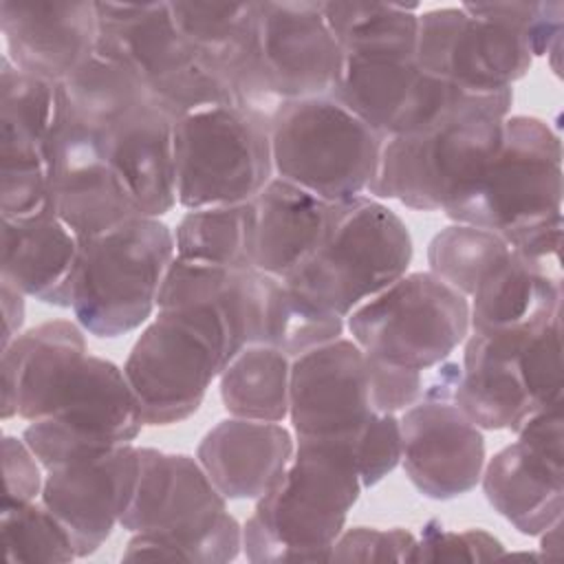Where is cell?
<instances>
[{
  "label": "cell",
  "instance_id": "ffe728a7",
  "mask_svg": "<svg viewBox=\"0 0 564 564\" xmlns=\"http://www.w3.org/2000/svg\"><path fill=\"white\" fill-rule=\"evenodd\" d=\"M141 469L134 496L121 518L130 533H192L227 513V498L214 487L198 458L139 447Z\"/></svg>",
  "mask_w": 564,
  "mask_h": 564
},
{
  "label": "cell",
  "instance_id": "4dcf8cb0",
  "mask_svg": "<svg viewBox=\"0 0 564 564\" xmlns=\"http://www.w3.org/2000/svg\"><path fill=\"white\" fill-rule=\"evenodd\" d=\"M419 7L397 2H322L341 55L416 57Z\"/></svg>",
  "mask_w": 564,
  "mask_h": 564
},
{
  "label": "cell",
  "instance_id": "30bf717a",
  "mask_svg": "<svg viewBox=\"0 0 564 564\" xmlns=\"http://www.w3.org/2000/svg\"><path fill=\"white\" fill-rule=\"evenodd\" d=\"M176 200L185 209L253 200L275 176L271 130L236 106L174 121Z\"/></svg>",
  "mask_w": 564,
  "mask_h": 564
},
{
  "label": "cell",
  "instance_id": "d4e9b609",
  "mask_svg": "<svg viewBox=\"0 0 564 564\" xmlns=\"http://www.w3.org/2000/svg\"><path fill=\"white\" fill-rule=\"evenodd\" d=\"M251 205L253 269L284 280L319 247L337 203L273 176Z\"/></svg>",
  "mask_w": 564,
  "mask_h": 564
},
{
  "label": "cell",
  "instance_id": "4316f807",
  "mask_svg": "<svg viewBox=\"0 0 564 564\" xmlns=\"http://www.w3.org/2000/svg\"><path fill=\"white\" fill-rule=\"evenodd\" d=\"M480 480L489 505L524 535H540L562 520L564 460L516 441L485 463Z\"/></svg>",
  "mask_w": 564,
  "mask_h": 564
},
{
  "label": "cell",
  "instance_id": "e0dca14e",
  "mask_svg": "<svg viewBox=\"0 0 564 564\" xmlns=\"http://www.w3.org/2000/svg\"><path fill=\"white\" fill-rule=\"evenodd\" d=\"M53 212L79 245L141 216L104 156L101 134L79 123L68 108L55 141Z\"/></svg>",
  "mask_w": 564,
  "mask_h": 564
},
{
  "label": "cell",
  "instance_id": "f1b7e54d",
  "mask_svg": "<svg viewBox=\"0 0 564 564\" xmlns=\"http://www.w3.org/2000/svg\"><path fill=\"white\" fill-rule=\"evenodd\" d=\"M225 410L238 419L282 423L289 416L291 357L269 344L236 352L218 375Z\"/></svg>",
  "mask_w": 564,
  "mask_h": 564
},
{
  "label": "cell",
  "instance_id": "9c48e42d",
  "mask_svg": "<svg viewBox=\"0 0 564 564\" xmlns=\"http://www.w3.org/2000/svg\"><path fill=\"white\" fill-rule=\"evenodd\" d=\"M346 326L372 359L425 372L467 339L469 300L432 271L405 273L359 304Z\"/></svg>",
  "mask_w": 564,
  "mask_h": 564
},
{
  "label": "cell",
  "instance_id": "ee69618b",
  "mask_svg": "<svg viewBox=\"0 0 564 564\" xmlns=\"http://www.w3.org/2000/svg\"><path fill=\"white\" fill-rule=\"evenodd\" d=\"M0 300H2V348L9 346L24 326V293H20L9 282H0Z\"/></svg>",
  "mask_w": 564,
  "mask_h": 564
},
{
  "label": "cell",
  "instance_id": "4fadbf2b",
  "mask_svg": "<svg viewBox=\"0 0 564 564\" xmlns=\"http://www.w3.org/2000/svg\"><path fill=\"white\" fill-rule=\"evenodd\" d=\"M143 425L139 401L123 368L88 355L53 412L31 421L22 438L42 467L51 469L128 445Z\"/></svg>",
  "mask_w": 564,
  "mask_h": 564
},
{
  "label": "cell",
  "instance_id": "9a60e30c",
  "mask_svg": "<svg viewBox=\"0 0 564 564\" xmlns=\"http://www.w3.org/2000/svg\"><path fill=\"white\" fill-rule=\"evenodd\" d=\"M375 414L372 359L352 339L291 359L289 419L297 438L350 441Z\"/></svg>",
  "mask_w": 564,
  "mask_h": 564
},
{
  "label": "cell",
  "instance_id": "603a6c76",
  "mask_svg": "<svg viewBox=\"0 0 564 564\" xmlns=\"http://www.w3.org/2000/svg\"><path fill=\"white\" fill-rule=\"evenodd\" d=\"M66 115L59 82L29 75L2 55L0 66V172H48Z\"/></svg>",
  "mask_w": 564,
  "mask_h": 564
},
{
  "label": "cell",
  "instance_id": "d590c367",
  "mask_svg": "<svg viewBox=\"0 0 564 564\" xmlns=\"http://www.w3.org/2000/svg\"><path fill=\"white\" fill-rule=\"evenodd\" d=\"M242 549V527L227 511L216 524L194 533H134L126 544L123 560H176L223 564L238 557Z\"/></svg>",
  "mask_w": 564,
  "mask_h": 564
},
{
  "label": "cell",
  "instance_id": "f546056e",
  "mask_svg": "<svg viewBox=\"0 0 564 564\" xmlns=\"http://www.w3.org/2000/svg\"><path fill=\"white\" fill-rule=\"evenodd\" d=\"M170 11L196 55L229 84L253 46L256 2H170Z\"/></svg>",
  "mask_w": 564,
  "mask_h": 564
},
{
  "label": "cell",
  "instance_id": "ac0fdd59",
  "mask_svg": "<svg viewBox=\"0 0 564 564\" xmlns=\"http://www.w3.org/2000/svg\"><path fill=\"white\" fill-rule=\"evenodd\" d=\"M88 357L84 328L48 319L20 333L0 352L2 419L40 421L53 412Z\"/></svg>",
  "mask_w": 564,
  "mask_h": 564
},
{
  "label": "cell",
  "instance_id": "1f68e13d",
  "mask_svg": "<svg viewBox=\"0 0 564 564\" xmlns=\"http://www.w3.org/2000/svg\"><path fill=\"white\" fill-rule=\"evenodd\" d=\"M68 112L97 134H104L132 110L152 104L141 79L117 59L93 51L64 82Z\"/></svg>",
  "mask_w": 564,
  "mask_h": 564
},
{
  "label": "cell",
  "instance_id": "60d3db41",
  "mask_svg": "<svg viewBox=\"0 0 564 564\" xmlns=\"http://www.w3.org/2000/svg\"><path fill=\"white\" fill-rule=\"evenodd\" d=\"M502 553L500 540L482 529L445 531L441 522L430 520L416 538L412 562H480L500 557Z\"/></svg>",
  "mask_w": 564,
  "mask_h": 564
},
{
  "label": "cell",
  "instance_id": "6da1fadb",
  "mask_svg": "<svg viewBox=\"0 0 564 564\" xmlns=\"http://www.w3.org/2000/svg\"><path fill=\"white\" fill-rule=\"evenodd\" d=\"M364 485L346 441L297 438L280 482L242 524L249 562H330Z\"/></svg>",
  "mask_w": 564,
  "mask_h": 564
},
{
  "label": "cell",
  "instance_id": "44dd1931",
  "mask_svg": "<svg viewBox=\"0 0 564 564\" xmlns=\"http://www.w3.org/2000/svg\"><path fill=\"white\" fill-rule=\"evenodd\" d=\"M293 452L282 423L231 416L203 436L196 458L227 500H258L280 482Z\"/></svg>",
  "mask_w": 564,
  "mask_h": 564
},
{
  "label": "cell",
  "instance_id": "74e56055",
  "mask_svg": "<svg viewBox=\"0 0 564 564\" xmlns=\"http://www.w3.org/2000/svg\"><path fill=\"white\" fill-rule=\"evenodd\" d=\"M518 364L535 410L562 403V315L522 344Z\"/></svg>",
  "mask_w": 564,
  "mask_h": 564
},
{
  "label": "cell",
  "instance_id": "8fae6325",
  "mask_svg": "<svg viewBox=\"0 0 564 564\" xmlns=\"http://www.w3.org/2000/svg\"><path fill=\"white\" fill-rule=\"evenodd\" d=\"M502 121L467 117L427 132L386 139L368 194L394 198L419 212L447 209L478 183L498 152Z\"/></svg>",
  "mask_w": 564,
  "mask_h": 564
},
{
  "label": "cell",
  "instance_id": "7bdbcfd3",
  "mask_svg": "<svg viewBox=\"0 0 564 564\" xmlns=\"http://www.w3.org/2000/svg\"><path fill=\"white\" fill-rule=\"evenodd\" d=\"M42 463L26 445L24 438L4 436L2 438V471H4V498L2 507L33 502L42 494L44 476L40 471Z\"/></svg>",
  "mask_w": 564,
  "mask_h": 564
},
{
  "label": "cell",
  "instance_id": "d6a6232c",
  "mask_svg": "<svg viewBox=\"0 0 564 564\" xmlns=\"http://www.w3.org/2000/svg\"><path fill=\"white\" fill-rule=\"evenodd\" d=\"M176 258L227 269H253V205L187 209L174 229Z\"/></svg>",
  "mask_w": 564,
  "mask_h": 564
},
{
  "label": "cell",
  "instance_id": "8992f818",
  "mask_svg": "<svg viewBox=\"0 0 564 564\" xmlns=\"http://www.w3.org/2000/svg\"><path fill=\"white\" fill-rule=\"evenodd\" d=\"M227 361L229 337L216 308H159L137 337L123 372L145 425H172L200 408Z\"/></svg>",
  "mask_w": 564,
  "mask_h": 564
},
{
  "label": "cell",
  "instance_id": "52a82bcc",
  "mask_svg": "<svg viewBox=\"0 0 564 564\" xmlns=\"http://www.w3.org/2000/svg\"><path fill=\"white\" fill-rule=\"evenodd\" d=\"M97 51L132 70L152 104L174 121L236 106L227 79L207 66L178 31L170 2H97Z\"/></svg>",
  "mask_w": 564,
  "mask_h": 564
},
{
  "label": "cell",
  "instance_id": "cb8c5ba5",
  "mask_svg": "<svg viewBox=\"0 0 564 564\" xmlns=\"http://www.w3.org/2000/svg\"><path fill=\"white\" fill-rule=\"evenodd\" d=\"M531 335H467L454 403L480 430L516 432L535 412L518 364Z\"/></svg>",
  "mask_w": 564,
  "mask_h": 564
},
{
  "label": "cell",
  "instance_id": "8d00e7d4",
  "mask_svg": "<svg viewBox=\"0 0 564 564\" xmlns=\"http://www.w3.org/2000/svg\"><path fill=\"white\" fill-rule=\"evenodd\" d=\"M0 529L9 562H73L77 557L70 533L42 502L2 507Z\"/></svg>",
  "mask_w": 564,
  "mask_h": 564
},
{
  "label": "cell",
  "instance_id": "7a4b0ae2",
  "mask_svg": "<svg viewBox=\"0 0 564 564\" xmlns=\"http://www.w3.org/2000/svg\"><path fill=\"white\" fill-rule=\"evenodd\" d=\"M251 53L231 75L234 104L271 130L289 101L328 97L341 48L328 29L322 2H256Z\"/></svg>",
  "mask_w": 564,
  "mask_h": 564
},
{
  "label": "cell",
  "instance_id": "5bb4252c",
  "mask_svg": "<svg viewBox=\"0 0 564 564\" xmlns=\"http://www.w3.org/2000/svg\"><path fill=\"white\" fill-rule=\"evenodd\" d=\"M416 64L469 93H502L522 79L533 53L524 35L465 4L419 13Z\"/></svg>",
  "mask_w": 564,
  "mask_h": 564
},
{
  "label": "cell",
  "instance_id": "7c38bea8",
  "mask_svg": "<svg viewBox=\"0 0 564 564\" xmlns=\"http://www.w3.org/2000/svg\"><path fill=\"white\" fill-rule=\"evenodd\" d=\"M432 370L423 397L399 414L401 465L425 498L452 500L480 482L485 436L454 403L460 366L443 361Z\"/></svg>",
  "mask_w": 564,
  "mask_h": 564
},
{
  "label": "cell",
  "instance_id": "d6986e66",
  "mask_svg": "<svg viewBox=\"0 0 564 564\" xmlns=\"http://www.w3.org/2000/svg\"><path fill=\"white\" fill-rule=\"evenodd\" d=\"M7 57L20 70L64 82L97 46V2H0Z\"/></svg>",
  "mask_w": 564,
  "mask_h": 564
},
{
  "label": "cell",
  "instance_id": "ab89813d",
  "mask_svg": "<svg viewBox=\"0 0 564 564\" xmlns=\"http://www.w3.org/2000/svg\"><path fill=\"white\" fill-rule=\"evenodd\" d=\"M364 489L381 482L401 463L399 414H375L350 441H346Z\"/></svg>",
  "mask_w": 564,
  "mask_h": 564
},
{
  "label": "cell",
  "instance_id": "7402d4cb",
  "mask_svg": "<svg viewBox=\"0 0 564 564\" xmlns=\"http://www.w3.org/2000/svg\"><path fill=\"white\" fill-rule=\"evenodd\" d=\"M104 156L141 216L159 218L176 200L174 119L145 104L101 134Z\"/></svg>",
  "mask_w": 564,
  "mask_h": 564
},
{
  "label": "cell",
  "instance_id": "3957f363",
  "mask_svg": "<svg viewBox=\"0 0 564 564\" xmlns=\"http://www.w3.org/2000/svg\"><path fill=\"white\" fill-rule=\"evenodd\" d=\"M410 262L408 225L372 196H357L335 205L319 247L282 282L313 304L348 317L405 275Z\"/></svg>",
  "mask_w": 564,
  "mask_h": 564
},
{
  "label": "cell",
  "instance_id": "484cf974",
  "mask_svg": "<svg viewBox=\"0 0 564 564\" xmlns=\"http://www.w3.org/2000/svg\"><path fill=\"white\" fill-rule=\"evenodd\" d=\"M469 300V333L531 335L562 315V278L511 251Z\"/></svg>",
  "mask_w": 564,
  "mask_h": 564
},
{
  "label": "cell",
  "instance_id": "ba28073f",
  "mask_svg": "<svg viewBox=\"0 0 564 564\" xmlns=\"http://www.w3.org/2000/svg\"><path fill=\"white\" fill-rule=\"evenodd\" d=\"M383 137L333 97L289 101L271 123L273 172L328 203L368 194Z\"/></svg>",
  "mask_w": 564,
  "mask_h": 564
},
{
  "label": "cell",
  "instance_id": "5b68a950",
  "mask_svg": "<svg viewBox=\"0 0 564 564\" xmlns=\"http://www.w3.org/2000/svg\"><path fill=\"white\" fill-rule=\"evenodd\" d=\"M174 256V229L150 216L84 242L70 304L77 324L108 339L139 328L156 308Z\"/></svg>",
  "mask_w": 564,
  "mask_h": 564
},
{
  "label": "cell",
  "instance_id": "277c9868",
  "mask_svg": "<svg viewBox=\"0 0 564 564\" xmlns=\"http://www.w3.org/2000/svg\"><path fill=\"white\" fill-rule=\"evenodd\" d=\"M454 223L489 229L513 247L562 218V141L538 117L509 115L502 141L478 183L443 209Z\"/></svg>",
  "mask_w": 564,
  "mask_h": 564
},
{
  "label": "cell",
  "instance_id": "836d02e7",
  "mask_svg": "<svg viewBox=\"0 0 564 564\" xmlns=\"http://www.w3.org/2000/svg\"><path fill=\"white\" fill-rule=\"evenodd\" d=\"M509 253L511 247L498 234L454 223L430 240L427 264L436 278L469 300L482 278Z\"/></svg>",
  "mask_w": 564,
  "mask_h": 564
},
{
  "label": "cell",
  "instance_id": "e575fe53",
  "mask_svg": "<svg viewBox=\"0 0 564 564\" xmlns=\"http://www.w3.org/2000/svg\"><path fill=\"white\" fill-rule=\"evenodd\" d=\"M344 317L313 304L275 278L269 295L264 344L295 359L344 333Z\"/></svg>",
  "mask_w": 564,
  "mask_h": 564
},
{
  "label": "cell",
  "instance_id": "f35d334b",
  "mask_svg": "<svg viewBox=\"0 0 564 564\" xmlns=\"http://www.w3.org/2000/svg\"><path fill=\"white\" fill-rule=\"evenodd\" d=\"M467 9L500 20L518 29L533 59L542 55H560L562 31H564V4L562 2H465Z\"/></svg>",
  "mask_w": 564,
  "mask_h": 564
},
{
  "label": "cell",
  "instance_id": "2e32d148",
  "mask_svg": "<svg viewBox=\"0 0 564 564\" xmlns=\"http://www.w3.org/2000/svg\"><path fill=\"white\" fill-rule=\"evenodd\" d=\"M141 454L132 443L46 469L40 502L66 527L77 557L93 555L134 496Z\"/></svg>",
  "mask_w": 564,
  "mask_h": 564
},
{
  "label": "cell",
  "instance_id": "83f0119b",
  "mask_svg": "<svg viewBox=\"0 0 564 564\" xmlns=\"http://www.w3.org/2000/svg\"><path fill=\"white\" fill-rule=\"evenodd\" d=\"M79 251V240L57 216L2 220V280L44 304L70 308Z\"/></svg>",
  "mask_w": 564,
  "mask_h": 564
},
{
  "label": "cell",
  "instance_id": "b9f144b4",
  "mask_svg": "<svg viewBox=\"0 0 564 564\" xmlns=\"http://www.w3.org/2000/svg\"><path fill=\"white\" fill-rule=\"evenodd\" d=\"M414 546L412 531L355 527L335 540L330 562H412Z\"/></svg>",
  "mask_w": 564,
  "mask_h": 564
}]
</instances>
